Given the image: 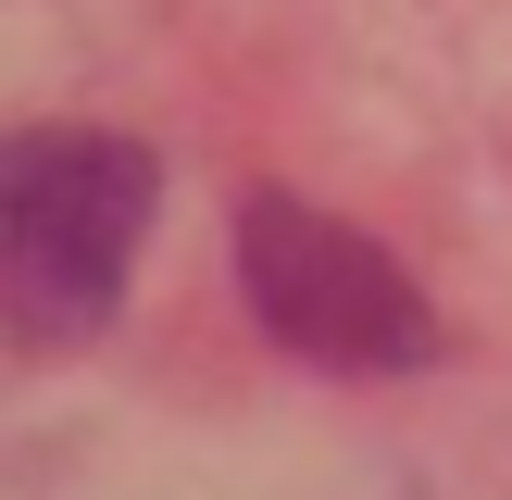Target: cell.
I'll return each mask as SVG.
<instances>
[{"mask_svg":"<svg viewBox=\"0 0 512 500\" xmlns=\"http://www.w3.org/2000/svg\"><path fill=\"white\" fill-rule=\"evenodd\" d=\"M238 288H250V325L325 375H425L438 363V300L363 225H338L300 188L238 200Z\"/></svg>","mask_w":512,"mask_h":500,"instance_id":"obj_2","label":"cell"},{"mask_svg":"<svg viewBox=\"0 0 512 500\" xmlns=\"http://www.w3.org/2000/svg\"><path fill=\"white\" fill-rule=\"evenodd\" d=\"M150 213H163V163L125 125H25V138H0V338L88 350L125 313Z\"/></svg>","mask_w":512,"mask_h":500,"instance_id":"obj_1","label":"cell"}]
</instances>
